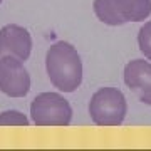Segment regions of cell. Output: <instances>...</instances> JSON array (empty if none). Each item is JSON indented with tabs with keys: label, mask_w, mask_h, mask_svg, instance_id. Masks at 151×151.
<instances>
[{
	"label": "cell",
	"mask_w": 151,
	"mask_h": 151,
	"mask_svg": "<svg viewBox=\"0 0 151 151\" xmlns=\"http://www.w3.org/2000/svg\"><path fill=\"white\" fill-rule=\"evenodd\" d=\"M45 69L50 82L62 92H74L82 82V60L69 42H55L45 54Z\"/></svg>",
	"instance_id": "1"
},
{
	"label": "cell",
	"mask_w": 151,
	"mask_h": 151,
	"mask_svg": "<svg viewBox=\"0 0 151 151\" xmlns=\"http://www.w3.org/2000/svg\"><path fill=\"white\" fill-rule=\"evenodd\" d=\"M2 2H4V0H0V4H2Z\"/></svg>",
	"instance_id": "11"
},
{
	"label": "cell",
	"mask_w": 151,
	"mask_h": 151,
	"mask_svg": "<svg viewBox=\"0 0 151 151\" xmlns=\"http://www.w3.org/2000/svg\"><path fill=\"white\" fill-rule=\"evenodd\" d=\"M124 82L141 103L151 106V62L134 59L124 67Z\"/></svg>",
	"instance_id": "6"
},
{
	"label": "cell",
	"mask_w": 151,
	"mask_h": 151,
	"mask_svg": "<svg viewBox=\"0 0 151 151\" xmlns=\"http://www.w3.org/2000/svg\"><path fill=\"white\" fill-rule=\"evenodd\" d=\"M0 126H29V119L20 111H4L0 114Z\"/></svg>",
	"instance_id": "9"
},
{
	"label": "cell",
	"mask_w": 151,
	"mask_h": 151,
	"mask_svg": "<svg viewBox=\"0 0 151 151\" xmlns=\"http://www.w3.org/2000/svg\"><path fill=\"white\" fill-rule=\"evenodd\" d=\"M138 45H139V50L145 54L146 59L151 60V20L146 22L145 25L139 29V34H138Z\"/></svg>",
	"instance_id": "10"
},
{
	"label": "cell",
	"mask_w": 151,
	"mask_h": 151,
	"mask_svg": "<svg viewBox=\"0 0 151 151\" xmlns=\"http://www.w3.org/2000/svg\"><path fill=\"white\" fill-rule=\"evenodd\" d=\"M30 116L37 126H67L72 119V108L57 92H40L30 104Z\"/></svg>",
	"instance_id": "3"
},
{
	"label": "cell",
	"mask_w": 151,
	"mask_h": 151,
	"mask_svg": "<svg viewBox=\"0 0 151 151\" xmlns=\"http://www.w3.org/2000/svg\"><path fill=\"white\" fill-rule=\"evenodd\" d=\"M94 14L106 25H123L126 24L119 12L118 0H94L92 4Z\"/></svg>",
	"instance_id": "8"
},
{
	"label": "cell",
	"mask_w": 151,
	"mask_h": 151,
	"mask_svg": "<svg viewBox=\"0 0 151 151\" xmlns=\"http://www.w3.org/2000/svg\"><path fill=\"white\" fill-rule=\"evenodd\" d=\"M128 113L126 97L116 87H101L89 101V114L97 126H119Z\"/></svg>",
	"instance_id": "2"
},
{
	"label": "cell",
	"mask_w": 151,
	"mask_h": 151,
	"mask_svg": "<svg viewBox=\"0 0 151 151\" xmlns=\"http://www.w3.org/2000/svg\"><path fill=\"white\" fill-rule=\"evenodd\" d=\"M32 37L27 29L9 24L0 29V57H15L25 62L30 57Z\"/></svg>",
	"instance_id": "5"
},
{
	"label": "cell",
	"mask_w": 151,
	"mask_h": 151,
	"mask_svg": "<svg viewBox=\"0 0 151 151\" xmlns=\"http://www.w3.org/2000/svg\"><path fill=\"white\" fill-rule=\"evenodd\" d=\"M30 89V76L15 57H0V91L10 97H24Z\"/></svg>",
	"instance_id": "4"
},
{
	"label": "cell",
	"mask_w": 151,
	"mask_h": 151,
	"mask_svg": "<svg viewBox=\"0 0 151 151\" xmlns=\"http://www.w3.org/2000/svg\"><path fill=\"white\" fill-rule=\"evenodd\" d=\"M124 22H141L151 14V0H118Z\"/></svg>",
	"instance_id": "7"
}]
</instances>
